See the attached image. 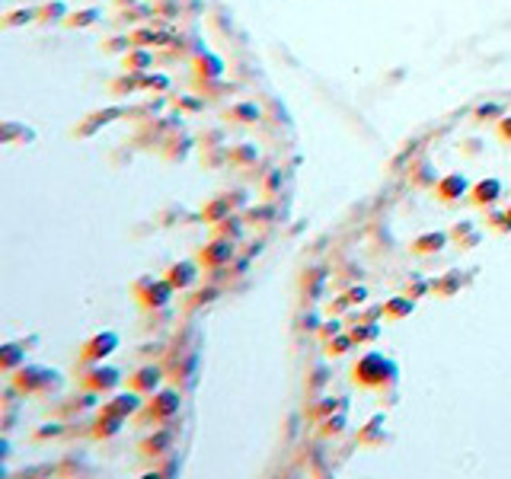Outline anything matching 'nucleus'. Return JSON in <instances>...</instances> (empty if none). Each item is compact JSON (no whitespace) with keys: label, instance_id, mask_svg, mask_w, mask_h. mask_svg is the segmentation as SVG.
Wrapping results in <instances>:
<instances>
[{"label":"nucleus","instance_id":"obj_25","mask_svg":"<svg viewBox=\"0 0 511 479\" xmlns=\"http://www.w3.org/2000/svg\"><path fill=\"white\" fill-rule=\"evenodd\" d=\"M227 215H233V205H231V199L227 195H215L211 201H205V208H201V221L205 224H217V221H224Z\"/></svg>","mask_w":511,"mask_h":479},{"label":"nucleus","instance_id":"obj_29","mask_svg":"<svg viewBox=\"0 0 511 479\" xmlns=\"http://www.w3.org/2000/svg\"><path fill=\"white\" fill-rule=\"evenodd\" d=\"M352 348H355V339H352V332L348 329H342L339 336H332V339L323 342V352H326L330 358H342V355H348Z\"/></svg>","mask_w":511,"mask_h":479},{"label":"nucleus","instance_id":"obj_32","mask_svg":"<svg viewBox=\"0 0 511 479\" xmlns=\"http://www.w3.org/2000/svg\"><path fill=\"white\" fill-rule=\"evenodd\" d=\"M26 23H39V7H19V10H10L7 17L0 19L3 29H13V26H26Z\"/></svg>","mask_w":511,"mask_h":479},{"label":"nucleus","instance_id":"obj_30","mask_svg":"<svg viewBox=\"0 0 511 479\" xmlns=\"http://www.w3.org/2000/svg\"><path fill=\"white\" fill-rule=\"evenodd\" d=\"M227 118H233V122H240V125H256L262 118V109L253 106V102H237V106L227 109Z\"/></svg>","mask_w":511,"mask_h":479},{"label":"nucleus","instance_id":"obj_46","mask_svg":"<svg viewBox=\"0 0 511 479\" xmlns=\"http://www.w3.org/2000/svg\"><path fill=\"white\" fill-rule=\"evenodd\" d=\"M326 380H330V371L326 368H316L310 377L304 380V387H307V393H320L323 387H326Z\"/></svg>","mask_w":511,"mask_h":479},{"label":"nucleus","instance_id":"obj_31","mask_svg":"<svg viewBox=\"0 0 511 479\" xmlns=\"http://www.w3.org/2000/svg\"><path fill=\"white\" fill-rule=\"evenodd\" d=\"M99 17H102V10L99 7H87V10H74V13H67L64 26L71 29H87V26H96Z\"/></svg>","mask_w":511,"mask_h":479},{"label":"nucleus","instance_id":"obj_5","mask_svg":"<svg viewBox=\"0 0 511 479\" xmlns=\"http://www.w3.org/2000/svg\"><path fill=\"white\" fill-rule=\"evenodd\" d=\"M179 409H182V393L179 390H173V387L157 390L154 399L141 409V422H166V419H173Z\"/></svg>","mask_w":511,"mask_h":479},{"label":"nucleus","instance_id":"obj_34","mask_svg":"<svg viewBox=\"0 0 511 479\" xmlns=\"http://www.w3.org/2000/svg\"><path fill=\"white\" fill-rule=\"evenodd\" d=\"M346 425H348V415H346V409H339V413H332L330 419L320 422V435L323 438H339V435L346 431Z\"/></svg>","mask_w":511,"mask_h":479},{"label":"nucleus","instance_id":"obj_41","mask_svg":"<svg viewBox=\"0 0 511 479\" xmlns=\"http://www.w3.org/2000/svg\"><path fill=\"white\" fill-rule=\"evenodd\" d=\"M342 329H348L346 316H330V320H326V323L320 326V339L326 342V339H332V336H339Z\"/></svg>","mask_w":511,"mask_h":479},{"label":"nucleus","instance_id":"obj_53","mask_svg":"<svg viewBox=\"0 0 511 479\" xmlns=\"http://www.w3.org/2000/svg\"><path fill=\"white\" fill-rule=\"evenodd\" d=\"M134 3H141V0H116L118 10H128V7H134Z\"/></svg>","mask_w":511,"mask_h":479},{"label":"nucleus","instance_id":"obj_44","mask_svg":"<svg viewBox=\"0 0 511 479\" xmlns=\"http://www.w3.org/2000/svg\"><path fill=\"white\" fill-rule=\"evenodd\" d=\"M141 90V74H125L122 80L112 83V93H118V96H125V93H134Z\"/></svg>","mask_w":511,"mask_h":479},{"label":"nucleus","instance_id":"obj_35","mask_svg":"<svg viewBox=\"0 0 511 479\" xmlns=\"http://www.w3.org/2000/svg\"><path fill=\"white\" fill-rule=\"evenodd\" d=\"M215 231H217V237H227V240H240L243 237V217L233 211V215H227L224 221H217L215 224Z\"/></svg>","mask_w":511,"mask_h":479},{"label":"nucleus","instance_id":"obj_6","mask_svg":"<svg viewBox=\"0 0 511 479\" xmlns=\"http://www.w3.org/2000/svg\"><path fill=\"white\" fill-rule=\"evenodd\" d=\"M116 348H118V332L102 329V332H96V336H90V339L83 342L77 361H80V368H87V364H99V361H106Z\"/></svg>","mask_w":511,"mask_h":479},{"label":"nucleus","instance_id":"obj_20","mask_svg":"<svg viewBox=\"0 0 511 479\" xmlns=\"http://www.w3.org/2000/svg\"><path fill=\"white\" fill-rule=\"evenodd\" d=\"M451 240L457 243V249H473L479 246V240H483V231H479L473 221H457L451 227Z\"/></svg>","mask_w":511,"mask_h":479},{"label":"nucleus","instance_id":"obj_12","mask_svg":"<svg viewBox=\"0 0 511 479\" xmlns=\"http://www.w3.org/2000/svg\"><path fill=\"white\" fill-rule=\"evenodd\" d=\"M122 116H128V109H122V106L96 109V112H90V116H87L80 125H77V128H74V134H77V138H93V134H96L99 128H102V125L116 122V118H122Z\"/></svg>","mask_w":511,"mask_h":479},{"label":"nucleus","instance_id":"obj_37","mask_svg":"<svg viewBox=\"0 0 511 479\" xmlns=\"http://www.w3.org/2000/svg\"><path fill=\"white\" fill-rule=\"evenodd\" d=\"M403 294H409V298H413V300L429 298V294H431V278H422V275H413V278L406 281Z\"/></svg>","mask_w":511,"mask_h":479},{"label":"nucleus","instance_id":"obj_45","mask_svg":"<svg viewBox=\"0 0 511 479\" xmlns=\"http://www.w3.org/2000/svg\"><path fill=\"white\" fill-rule=\"evenodd\" d=\"M281 189V170H272V173L262 179V186H259V192H262L265 199H275Z\"/></svg>","mask_w":511,"mask_h":479},{"label":"nucleus","instance_id":"obj_8","mask_svg":"<svg viewBox=\"0 0 511 479\" xmlns=\"http://www.w3.org/2000/svg\"><path fill=\"white\" fill-rule=\"evenodd\" d=\"M141 409H144V399H141L138 390H122V393H112V397L106 399V403L99 406V413L102 415H118V419H132V415H138Z\"/></svg>","mask_w":511,"mask_h":479},{"label":"nucleus","instance_id":"obj_13","mask_svg":"<svg viewBox=\"0 0 511 479\" xmlns=\"http://www.w3.org/2000/svg\"><path fill=\"white\" fill-rule=\"evenodd\" d=\"M330 269H323V265H314V269H307L301 275V291H304L307 300H323V291L330 284Z\"/></svg>","mask_w":511,"mask_h":479},{"label":"nucleus","instance_id":"obj_22","mask_svg":"<svg viewBox=\"0 0 511 479\" xmlns=\"http://www.w3.org/2000/svg\"><path fill=\"white\" fill-rule=\"evenodd\" d=\"M339 409H346V399H339V397H323V399H314V403L307 406V419L320 425L323 419H330V415L339 413Z\"/></svg>","mask_w":511,"mask_h":479},{"label":"nucleus","instance_id":"obj_48","mask_svg":"<svg viewBox=\"0 0 511 479\" xmlns=\"http://www.w3.org/2000/svg\"><path fill=\"white\" fill-rule=\"evenodd\" d=\"M342 294H346V300L352 307H358V304H364V300H368V288H364V284H348Z\"/></svg>","mask_w":511,"mask_h":479},{"label":"nucleus","instance_id":"obj_1","mask_svg":"<svg viewBox=\"0 0 511 479\" xmlns=\"http://www.w3.org/2000/svg\"><path fill=\"white\" fill-rule=\"evenodd\" d=\"M400 380V364L380 352H364L352 364V383L361 390H393Z\"/></svg>","mask_w":511,"mask_h":479},{"label":"nucleus","instance_id":"obj_43","mask_svg":"<svg viewBox=\"0 0 511 479\" xmlns=\"http://www.w3.org/2000/svg\"><path fill=\"white\" fill-rule=\"evenodd\" d=\"M505 116V106L502 102H486V106H479L476 109V122H499V118Z\"/></svg>","mask_w":511,"mask_h":479},{"label":"nucleus","instance_id":"obj_14","mask_svg":"<svg viewBox=\"0 0 511 479\" xmlns=\"http://www.w3.org/2000/svg\"><path fill=\"white\" fill-rule=\"evenodd\" d=\"M499 199H502V179H495V176H486V179L473 182L470 201H473L476 208H489V205H495Z\"/></svg>","mask_w":511,"mask_h":479},{"label":"nucleus","instance_id":"obj_47","mask_svg":"<svg viewBox=\"0 0 511 479\" xmlns=\"http://www.w3.org/2000/svg\"><path fill=\"white\" fill-rule=\"evenodd\" d=\"M486 227H492L495 233H511V221L505 211H492V215L486 217Z\"/></svg>","mask_w":511,"mask_h":479},{"label":"nucleus","instance_id":"obj_19","mask_svg":"<svg viewBox=\"0 0 511 479\" xmlns=\"http://www.w3.org/2000/svg\"><path fill=\"white\" fill-rule=\"evenodd\" d=\"M384 425H387V415L377 413L368 419V425H364L361 431H358V438H355V444H361V447H377L384 444Z\"/></svg>","mask_w":511,"mask_h":479},{"label":"nucleus","instance_id":"obj_3","mask_svg":"<svg viewBox=\"0 0 511 479\" xmlns=\"http://www.w3.org/2000/svg\"><path fill=\"white\" fill-rule=\"evenodd\" d=\"M132 294L138 298V304L144 307V310H166L170 307V300H173L176 288L173 281L166 278H154V275H141L138 281L132 284Z\"/></svg>","mask_w":511,"mask_h":479},{"label":"nucleus","instance_id":"obj_33","mask_svg":"<svg viewBox=\"0 0 511 479\" xmlns=\"http://www.w3.org/2000/svg\"><path fill=\"white\" fill-rule=\"evenodd\" d=\"M67 3L64 0H51V3H42L39 7V23H64L67 19Z\"/></svg>","mask_w":511,"mask_h":479},{"label":"nucleus","instance_id":"obj_49","mask_svg":"<svg viewBox=\"0 0 511 479\" xmlns=\"http://www.w3.org/2000/svg\"><path fill=\"white\" fill-rule=\"evenodd\" d=\"M348 310H352V304L346 300V294H339V298L330 300V316H348Z\"/></svg>","mask_w":511,"mask_h":479},{"label":"nucleus","instance_id":"obj_27","mask_svg":"<svg viewBox=\"0 0 511 479\" xmlns=\"http://www.w3.org/2000/svg\"><path fill=\"white\" fill-rule=\"evenodd\" d=\"M26 364V345L23 342H7V345L0 348V368L7 374H13L17 368Z\"/></svg>","mask_w":511,"mask_h":479},{"label":"nucleus","instance_id":"obj_9","mask_svg":"<svg viewBox=\"0 0 511 479\" xmlns=\"http://www.w3.org/2000/svg\"><path fill=\"white\" fill-rule=\"evenodd\" d=\"M163 377H166V371H163V364H141L138 371H132L128 374V387L132 390H138L141 397H154L160 387H163Z\"/></svg>","mask_w":511,"mask_h":479},{"label":"nucleus","instance_id":"obj_24","mask_svg":"<svg viewBox=\"0 0 511 479\" xmlns=\"http://www.w3.org/2000/svg\"><path fill=\"white\" fill-rule=\"evenodd\" d=\"M463 288V278H460V272H445L441 278H431V294L435 298H441V300H447V298H454L457 291Z\"/></svg>","mask_w":511,"mask_h":479},{"label":"nucleus","instance_id":"obj_17","mask_svg":"<svg viewBox=\"0 0 511 479\" xmlns=\"http://www.w3.org/2000/svg\"><path fill=\"white\" fill-rule=\"evenodd\" d=\"M192 64H195V77L198 80H205V83L221 80L224 77V61L217 58V55H211V51H198Z\"/></svg>","mask_w":511,"mask_h":479},{"label":"nucleus","instance_id":"obj_23","mask_svg":"<svg viewBox=\"0 0 511 479\" xmlns=\"http://www.w3.org/2000/svg\"><path fill=\"white\" fill-rule=\"evenodd\" d=\"M128 419H118V415H102V413H96V422H93V428H90V435L96 441H109V438H116L118 431H122V425Z\"/></svg>","mask_w":511,"mask_h":479},{"label":"nucleus","instance_id":"obj_39","mask_svg":"<svg viewBox=\"0 0 511 479\" xmlns=\"http://www.w3.org/2000/svg\"><path fill=\"white\" fill-rule=\"evenodd\" d=\"M141 90H154V93L170 90V77L166 74H141Z\"/></svg>","mask_w":511,"mask_h":479},{"label":"nucleus","instance_id":"obj_15","mask_svg":"<svg viewBox=\"0 0 511 479\" xmlns=\"http://www.w3.org/2000/svg\"><path fill=\"white\" fill-rule=\"evenodd\" d=\"M173 441H176V431L173 428H157L154 435H147V438L141 441V454L144 457H163L173 451Z\"/></svg>","mask_w":511,"mask_h":479},{"label":"nucleus","instance_id":"obj_36","mask_svg":"<svg viewBox=\"0 0 511 479\" xmlns=\"http://www.w3.org/2000/svg\"><path fill=\"white\" fill-rule=\"evenodd\" d=\"M217 294H221V291H217L215 284H205V288H198L195 294L186 300V310H198V307H205V304H215Z\"/></svg>","mask_w":511,"mask_h":479},{"label":"nucleus","instance_id":"obj_40","mask_svg":"<svg viewBox=\"0 0 511 479\" xmlns=\"http://www.w3.org/2000/svg\"><path fill=\"white\" fill-rule=\"evenodd\" d=\"M438 179H441V176H435V170H431L429 163H422L419 170H415V173L409 176V182H413V186H419V189H422V186H431V189H435V182H438Z\"/></svg>","mask_w":511,"mask_h":479},{"label":"nucleus","instance_id":"obj_51","mask_svg":"<svg viewBox=\"0 0 511 479\" xmlns=\"http://www.w3.org/2000/svg\"><path fill=\"white\" fill-rule=\"evenodd\" d=\"M141 352H144V355H160V352H163V345H160V342H154V345H144Z\"/></svg>","mask_w":511,"mask_h":479},{"label":"nucleus","instance_id":"obj_26","mask_svg":"<svg viewBox=\"0 0 511 479\" xmlns=\"http://www.w3.org/2000/svg\"><path fill=\"white\" fill-rule=\"evenodd\" d=\"M256 160H259V147L256 144H233V147H227V163L237 166V170H246Z\"/></svg>","mask_w":511,"mask_h":479},{"label":"nucleus","instance_id":"obj_52","mask_svg":"<svg viewBox=\"0 0 511 479\" xmlns=\"http://www.w3.org/2000/svg\"><path fill=\"white\" fill-rule=\"evenodd\" d=\"M304 326H307V329H320V320H316L314 314H307L304 316Z\"/></svg>","mask_w":511,"mask_h":479},{"label":"nucleus","instance_id":"obj_50","mask_svg":"<svg viewBox=\"0 0 511 479\" xmlns=\"http://www.w3.org/2000/svg\"><path fill=\"white\" fill-rule=\"evenodd\" d=\"M495 132H499V138L505 141V144H511V116L505 112L502 118H499V125H495Z\"/></svg>","mask_w":511,"mask_h":479},{"label":"nucleus","instance_id":"obj_4","mask_svg":"<svg viewBox=\"0 0 511 479\" xmlns=\"http://www.w3.org/2000/svg\"><path fill=\"white\" fill-rule=\"evenodd\" d=\"M83 387L93 390V393H99V397H109V393H116L118 383H122V371L118 368H112V364H87V371L80 374Z\"/></svg>","mask_w":511,"mask_h":479},{"label":"nucleus","instance_id":"obj_10","mask_svg":"<svg viewBox=\"0 0 511 479\" xmlns=\"http://www.w3.org/2000/svg\"><path fill=\"white\" fill-rule=\"evenodd\" d=\"M470 189H473V182L467 179L463 173H445L441 179L435 182V199L438 201H445V205H454V201H460L463 195H470Z\"/></svg>","mask_w":511,"mask_h":479},{"label":"nucleus","instance_id":"obj_42","mask_svg":"<svg viewBox=\"0 0 511 479\" xmlns=\"http://www.w3.org/2000/svg\"><path fill=\"white\" fill-rule=\"evenodd\" d=\"M64 435V425L61 422H48V425H42L39 431L33 435V441L35 444H42V441H51V438H61Z\"/></svg>","mask_w":511,"mask_h":479},{"label":"nucleus","instance_id":"obj_18","mask_svg":"<svg viewBox=\"0 0 511 479\" xmlns=\"http://www.w3.org/2000/svg\"><path fill=\"white\" fill-rule=\"evenodd\" d=\"M415 310V300L409 294H396V298L384 300V323H403L409 320Z\"/></svg>","mask_w":511,"mask_h":479},{"label":"nucleus","instance_id":"obj_38","mask_svg":"<svg viewBox=\"0 0 511 479\" xmlns=\"http://www.w3.org/2000/svg\"><path fill=\"white\" fill-rule=\"evenodd\" d=\"M147 13H154V7H147V3H134V7H128V10H122V13H118V23L138 26V23H144V17H147Z\"/></svg>","mask_w":511,"mask_h":479},{"label":"nucleus","instance_id":"obj_28","mask_svg":"<svg viewBox=\"0 0 511 479\" xmlns=\"http://www.w3.org/2000/svg\"><path fill=\"white\" fill-rule=\"evenodd\" d=\"M348 332H352L355 345H374V342L380 339V323H352L348 326Z\"/></svg>","mask_w":511,"mask_h":479},{"label":"nucleus","instance_id":"obj_2","mask_svg":"<svg viewBox=\"0 0 511 479\" xmlns=\"http://www.w3.org/2000/svg\"><path fill=\"white\" fill-rule=\"evenodd\" d=\"M13 387L19 397H48L61 390V374L42 364H23L13 371Z\"/></svg>","mask_w":511,"mask_h":479},{"label":"nucleus","instance_id":"obj_16","mask_svg":"<svg viewBox=\"0 0 511 479\" xmlns=\"http://www.w3.org/2000/svg\"><path fill=\"white\" fill-rule=\"evenodd\" d=\"M447 243H451V233L447 231H425L413 240V246L409 249H413L415 256H435V253H441Z\"/></svg>","mask_w":511,"mask_h":479},{"label":"nucleus","instance_id":"obj_21","mask_svg":"<svg viewBox=\"0 0 511 479\" xmlns=\"http://www.w3.org/2000/svg\"><path fill=\"white\" fill-rule=\"evenodd\" d=\"M122 67H125V74H147L150 67H154V55L147 48H128L122 55Z\"/></svg>","mask_w":511,"mask_h":479},{"label":"nucleus","instance_id":"obj_54","mask_svg":"<svg viewBox=\"0 0 511 479\" xmlns=\"http://www.w3.org/2000/svg\"><path fill=\"white\" fill-rule=\"evenodd\" d=\"M505 215H508V221H511V205H508V208H505Z\"/></svg>","mask_w":511,"mask_h":479},{"label":"nucleus","instance_id":"obj_11","mask_svg":"<svg viewBox=\"0 0 511 479\" xmlns=\"http://www.w3.org/2000/svg\"><path fill=\"white\" fill-rule=\"evenodd\" d=\"M201 262L198 259H179V262H173L170 269H166V278L173 281L176 291H192L198 284V278H201Z\"/></svg>","mask_w":511,"mask_h":479},{"label":"nucleus","instance_id":"obj_7","mask_svg":"<svg viewBox=\"0 0 511 479\" xmlns=\"http://www.w3.org/2000/svg\"><path fill=\"white\" fill-rule=\"evenodd\" d=\"M237 256V240H227V237H215L211 243L198 249V262L201 269H227Z\"/></svg>","mask_w":511,"mask_h":479}]
</instances>
